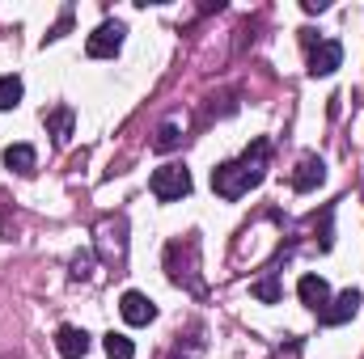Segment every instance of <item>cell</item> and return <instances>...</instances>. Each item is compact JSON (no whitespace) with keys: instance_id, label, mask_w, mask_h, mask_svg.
I'll return each instance as SVG.
<instances>
[{"instance_id":"1","label":"cell","mask_w":364,"mask_h":359,"mask_svg":"<svg viewBox=\"0 0 364 359\" xmlns=\"http://www.w3.org/2000/svg\"><path fill=\"white\" fill-rule=\"evenodd\" d=\"M267 153H272V144H267V140H255L237 161L216 165V170H212V190L233 203V199L250 194L255 186H263V178H267Z\"/></svg>"},{"instance_id":"2","label":"cell","mask_w":364,"mask_h":359,"mask_svg":"<svg viewBox=\"0 0 364 359\" xmlns=\"http://www.w3.org/2000/svg\"><path fill=\"white\" fill-rule=\"evenodd\" d=\"M195 267H199V241H195V233L166 245V275H170V283L186 287L191 296H203V279H199Z\"/></svg>"},{"instance_id":"3","label":"cell","mask_w":364,"mask_h":359,"mask_svg":"<svg viewBox=\"0 0 364 359\" xmlns=\"http://www.w3.org/2000/svg\"><path fill=\"white\" fill-rule=\"evenodd\" d=\"M149 186H153V194H157L161 203H178V199L191 194V170H186V165H161Z\"/></svg>"},{"instance_id":"4","label":"cell","mask_w":364,"mask_h":359,"mask_svg":"<svg viewBox=\"0 0 364 359\" xmlns=\"http://www.w3.org/2000/svg\"><path fill=\"white\" fill-rule=\"evenodd\" d=\"M123 21H102L97 30L90 34V43H85V51H90L93 60H114L119 55V47H123Z\"/></svg>"},{"instance_id":"5","label":"cell","mask_w":364,"mask_h":359,"mask_svg":"<svg viewBox=\"0 0 364 359\" xmlns=\"http://www.w3.org/2000/svg\"><path fill=\"white\" fill-rule=\"evenodd\" d=\"M97 250L106 254V263H123L127 258V220L123 216H114V220H106L102 228H97Z\"/></svg>"},{"instance_id":"6","label":"cell","mask_w":364,"mask_h":359,"mask_svg":"<svg viewBox=\"0 0 364 359\" xmlns=\"http://www.w3.org/2000/svg\"><path fill=\"white\" fill-rule=\"evenodd\" d=\"M360 304H364V296L356 292V287H348V292H339L318 317H322V326H343V321H352V317L360 313Z\"/></svg>"},{"instance_id":"7","label":"cell","mask_w":364,"mask_h":359,"mask_svg":"<svg viewBox=\"0 0 364 359\" xmlns=\"http://www.w3.org/2000/svg\"><path fill=\"white\" fill-rule=\"evenodd\" d=\"M339 64H343V43L339 38H326L309 51V77H331Z\"/></svg>"},{"instance_id":"8","label":"cell","mask_w":364,"mask_h":359,"mask_svg":"<svg viewBox=\"0 0 364 359\" xmlns=\"http://www.w3.org/2000/svg\"><path fill=\"white\" fill-rule=\"evenodd\" d=\"M119 313H123L127 326H149V321H157V304H153L144 292H123Z\"/></svg>"},{"instance_id":"9","label":"cell","mask_w":364,"mask_h":359,"mask_svg":"<svg viewBox=\"0 0 364 359\" xmlns=\"http://www.w3.org/2000/svg\"><path fill=\"white\" fill-rule=\"evenodd\" d=\"M326 182V165L318 161V157H301L296 161V170H292V190L296 194H309V190H318Z\"/></svg>"},{"instance_id":"10","label":"cell","mask_w":364,"mask_h":359,"mask_svg":"<svg viewBox=\"0 0 364 359\" xmlns=\"http://www.w3.org/2000/svg\"><path fill=\"white\" fill-rule=\"evenodd\" d=\"M55 351L64 359H85L90 355V334L81 326H60L55 330Z\"/></svg>"},{"instance_id":"11","label":"cell","mask_w":364,"mask_h":359,"mask_svg":"<svg viewBox=\"0 0 364 359\" xmlns=\"http://www.w3.org/2000/svg\"><path fill=\"white\" fill-rule=\"evenodd\" d=\"M296 296H301V304H305V309H314V313H322V309L331 304V287H326V279H322V275H301Z\"/></svg>"},{"instance_id":"12","label":"cell","mask_w":364,"mask_h":359,"mask_svg":"<svg viewBox=\"0 0 364 359\" xmlns=\"http://www.w3.org/2000/svg\"><path fill=\"white\" fill-rule=\"evenodd\" d=\"M4 170H13L17 178H30V174L38 170L34 144H9V148H4Z\"/></svg>"},{"instance_id":"13","label":"cell","mask_w":364,"mask_h":359,"mask_svg":"<svg viewBox=\"0 0 364 359\" xmlns=\"http://www.w3.org/2000/svg\"><path fill=\"white\" fill-rule=\"evenodd\" d=\"M43 123H47V131H51L55 144H68V136H73V106H55V110H47Z\"/></svg>"},{"instance_id":"14","label":"cell","mask_w":364,"mask_h":359,"mask_svg":"<svg viewBox=\"0 0 364 359\" xmlns=\"http://www.w3.org/2000/svg\"><path fill=\"white\" fill-rule=\"evenodd\" d=\"M102 347H106V359H136V343L127 338V334H106L102 338Z\"/></svg>"},{"instance_id":"15","label":"cell","mask_w":364,"mask_h":359,"mask_svg":"<svg viewBox=\"0 0 364 359\" xmlns=\"http://www.w3.org/2000/svg\"><path fill=\"white\" fill-rule=\"evenodd\" d=\"M250 296H255V300H263V304H275V300L284 296V292H279V275H275V270H267L259 283H250Z\"/></svg>"},{"instance_id":"16","label":"cell","mask_w":364,"mask_h":359,"mask_svg":"<svg viewBox=\"0 0 364 359\" xmlns=\"http://www.w3.org/2000/svg\"><path fill=\"white\" fill-rule=\"evenodd\" d=\"M178 144H182V131L174 127V123H161L157 136H153V148H157V153H174Z\"/></svg>"},{"instance_id":"17","label":"cell","mask_w":364,"mask_h":359,"mask_svg":"<svg viewBox=\"0 0 364 359\" xmlns=\"http://www.w3.org/2000/svg\"><path fill=\"white\" fill-rule=\"evenodd\" d=\"M21 81L17 77H0V110H13L17 101H21Z\"/></svg>"},{"instance_id":"18","label":"cell","mask_w":364,"mask_h":359,"mask_svg":"<svg viewBox=\"0 0 364 359\" xmlns=\"http://www.w3.org/2000/svg\"><path fill=\"white\" fill-rule=\"evenodd\" d=\"M199 355H203V326L191 330V351H186V355H182V347L174 351V359H199Z\"/></svg>"},{"instance_id":"19","label":"cell","mask_w":364,"mask_h":359,"mask_svg":"<svg viewBox=\"0 0 364 359\" xmlns=\"http://www.w3.org/2000/svg\"><path fill=\"white\" fill-rule=\"evenodd\" d=\"M68 275H73V279H90V275H93V254H90V250L73 258V270H68Z\"/></svg>"},{"instance_id":"20","label":"cell","mask_w":364,"mask_h":359,"mask_svg":"<svg viewBox=\"0 0 364 359\" xmlns=\"http://www.w3.org/2000/svg\"><path fill=\"white\" fill-rule=\"evenodd\" d=\"M68 30H73V9H64V17H60V21L51 26V34H47V43H55V38H64Z\"/></svg>"},{"instance_id":"21","label":"cell","mask_w":364,"mask_h":359,"mask_svg":"<svg viewBox=\"0 0 364 359\" xmlns=\"http://www.w3.org/2000/svg\"><path fill=\"white\" fill-rule=\"evenodd\" d=\"M305 13H326V0H305Z\"/></svg>"}]
</instances>
